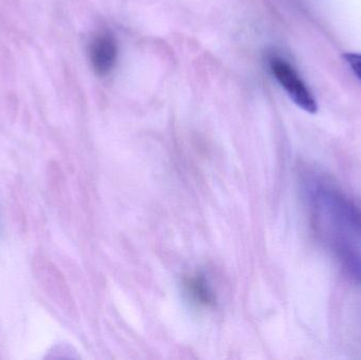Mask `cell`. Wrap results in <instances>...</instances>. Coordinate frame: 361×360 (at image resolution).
<instances>
[{
  "instance_id": "cell-3",
  "label": "cell",
  "mask_w": 361,
  "mask_h": 360,
  "mask_svg": "<svg viewBox=\"0 0 361 360\" xmlns=\"http://www.w3.org/2000/svg\"><path fill=\"white\" fill-rule=\"evenodd\" d=\"M184 287L190 299L199 306L209 308L214 304V292L202 275H189L184 279Z\"/></svg>"
},
{
  "instance_id": "cell-5",
  "label": "cell",
  "mask_w": 361,
  "mask_h": 360,
  "mask_svg": "<svg viewBox=\"0 0 361 360\" xmlns=\"http://www.w3.org/2000/svg\"><path fill=\"white\" fill-rule=\"evenodd\" d=\"M343 58L351 68L353 73L361 80V54L360 53H347L343 55Z\"/></svg>"
},
{
  "instance_id": "cell-6",
  "label": "cell",
  "mask_w": 361,
  "mask_h": 360,
  "mask_svg": "<svg viewBox=\"0 0 361 360\" xmlns=\"http://www.w3.org/2000/svg\"><path fill=\"white\" fill-rule=\"evenodd\" d=\"M350 219L353 222L355 228L360 230L361 234V213L360 211H354V209H351L350 211Z\"/></svg>"
},
{
  "instance_id": "cell-1",
  "label": "cell",
  "mask_w": 361,
  "mask_h": 360,
  "mask_svg": "<svg viewBox=\"0 0 361 360\" xmlns=\"http://www.w3.org/2000/svg\"><path fill=\"white\" fill-rule=\"evenodd\" d=\"M269 67L277 82L299 108L311 114L317 112L315 97L290 63L281 57H271Z\"/></svg>"
},
{
  "instance_id": "cell-4",
  "label": "cell",
  "mask_w": 361,
  "mask_h": 360,
  "mask_svg": "<svg viewBox=\"0 0 361 360\" xmlns=\"http://www.w3.org/2000/svg\"><path fill=\"white\" fill-rule=\"evenodd\" d=\"M341 266L345 276L354 283H361V256L352 249L343 247L339 252Z\"/></svg>"
},
{
  "instance_id": "cell-2",
  "label": "cell",
  "mask_w": 361,
  "mask_h": 360,
  "mask_svg": "<svg viewBox=\"0 0 361 360\" xmlns=\"http://www.w3.org/2000/svg\"><path fill=\"white\" fill-rule=\"evenodd\" d=\"M118 49L116 38L107 32L94 36L89 46V57L95 73L106 76L111 73L118 61Z\"/></svg>"
}]
</instances>
